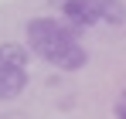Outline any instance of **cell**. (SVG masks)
<instances>
[{
  "label": "cell",
  "mask_w": 126,
  "mask_h": 119,
  "mask_svg": "<svg viewBox=\"0 0 126 119\" xmlns=\"http://www.w3.org/2000/svg\"><path fill=\"white\" fill-rule=\"evenodd\" d=\"M27 48L38 58H44L48 65L62 68V72H79L85 61H89L82 41L75 38V31L68 24H58L55 17L27 20Z\"/></svg>",
  "instance_id": "1"
},
{
  "label": "cell",
  "mask_w": 126,
  "mask_h": 119,
  "mask_svg": "<svg viewBox=\"0 0 126 119\" xmlns=\"http://www.w3.org/2000/svg\"><path fill=\"white\" fill-rule=\"evenodd\" d=\"M58 7H62L65 20L75 24V27H92V24L102 20V14H99V0H62Z\"/></svg>",
  "instance_id": "2"
},
{
  "label": "cell",
  "mask_w": 126,
  "mask_h": 119,
  "mask_svg": "<svg viewBox=\"0 0 126 119\" xmlns=\"http://www.w3.org/2000/svg\"><path fill=\"white\" fill-rule=\"evenodd\" d=\"M24 89H27V68H7V72H0V102L17 99Z\"/></svg>",
  "instance_id": "3"
},
{
  "label": "cell",
  "mask_w": 126,
  "mask_h": 119,
  "mask_svg": "<svg viewBox=\"0 0 126 119\" xmlns=\"http://www.w3.org/2000/svg\"><path fill=\"white\" fill-rule=\"evenodd\" d=\"M27 61H31V51L17 44V41H3L0 44V72H7V68H27Z\"/></svg>",
  "instance_id": "4"
},
{
  "label": "cell",
  "mask_w": 126,
  "mask_h": 119,
  "mask_svg": "<svg viewBox=\"0 0 126 119\" xmlns=\"http://www.w3.org/2000/svg\"><path fill=\"white\" fill-rule=\"evenodd\" d=\"M116 119H126V99L116 102Z\"/></svg>",
  "instance_id": "5"
},
{
  "label": "cell",
  "mask_w": 126,
  "mask_h": 119,
  "mask_svg": "<svg viewBox=\"0 0 126 119\" xmlns=\"http://www.w3.org/2000/svg\"><path fill=\"white\" fill-rule=\"evenodd\" d=\"M123 99H126V95H123Z\"/></svg>",
  "instance_id": "6"
}]
</instances>
